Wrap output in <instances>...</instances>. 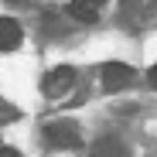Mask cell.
<instances>
[{
    "mask_svg": "<svg viewBox=\"0 0 157 157\" xmlns=\"http://www.w3.org/2000/svg\"><path fill=\"white\" fill-rule=\"evenodd\" d=\"M41 133H44V144L55 150H75L82 144V130H78L75 120H51V123H44Z\"/></svg>",
    "mask_w": 157,
    "mask_h": 157,
    "instance_id": "cell-1",
    "label": "cell"
},
{
    "mask_svg": "<svg viewBox=\"0 0 157 157\" xmlns=\"http://www.w3.org/2000/svg\"><path fill=\"white\" fill-rule=\"evenodd\" d=\"M24 31H21V24L14 17H0V51H14L21 44Z\"/></svg>",
    "mask_w": 157,
    "mask_h": 157,
    "instance_id": "cell-5",
    "label": "cell"
},
{
    "mask_svg": "<svg viewBox=\"0 0 157 157\" xmlns=\"http://www.w3.org/2000/svg\"><path fill=\"white\" fill-rule=\"evenodd\" d=\"M147 82H150V89H154V92H157V65H154V68H150V72H147Z\"/></svg>",
    "mask_w": 157,
    "mask_h": 157,
    "instance_id": "cell-8",
    "label": "cell"
},
{
    "mask_svg": "<svg viewBox=\"0 0 157 157\" xmlns=\"http://www.w3.org/2000/svg\"><path fill=\"white\" fill-rule=\"evenodd\" d=\"M102 7H106V0H72V4H68V14H72L75 21L89 24V21H96V17L102 14Z\"/></svg>",
    "mask_w": 157,
    "mask_h": 157,
    "instance_id": "cell-4",
    "label": "cell"
},
{
    "mask_svg": "<svg viewBox=\"0 0 157 157\" xmlns=\"http://www.w3.org/2000/svg\"><path fill=\"white\" fill-rule=\"evenodd\" d=\"M0 157H21V154H17L14 147H0Z\"/></svg>",
    "mask_w": 157,
    "mask_h": 157,
    "instance_id": "cell-9",
    "label": "cell"
},
{
    "mask_svg": "<svg viewBox=\"0 0 157 157\" xmlns=\"http://www.w3.org/2000/svg\"><path fill=\"white\" fill-rule=\"evenodd\" d=\"M14 120H17V106L7 102V99H0V126H4V123H14Z\"/></svg>",
    "mask_w": 157,
    "mask_h": 157,
    "instance_id": "cell-7",
    "label": "cell"
},
{
    "mask_svg": "<svg viewBox=\"0 0 157 157\" xmlns=\"http://www.w3.org/2000/svg\"><path fill=\"white\" fill-rule=\"evenodd\" d=\"M72 86H75V68H72V65H58V68H51V72L41 78V92H44L48 99L68 96Z\"/></svg>",
    "mask_w": 157,
    "mask_h": 157,
    "instance_id": "cell-2",
    "label": "cell"
},
{
    "mask_svg": "<svg viewBox=\"0 0 157 157\" xmlns=\"http://www.w3.org/2000/svg\"><path fill=\"white\" fill-rule=\"evenodd\" d=\"M89 157H130V150H126V144L116 140V137H102V140L92 144Z\"/></svg>",
    "mask_w": 157,
    "mask_h": 157,
    "instance_id": "cell-6",
    "label": "cell"
},
{
    "mask_svg": "<svg viewBox=\"0 0 157 157\" xmlns=\"http://www.w3.org/2000/svg\"><path fill=\"white\" fill-rule=\"evenodd\" d=\"M99 78H102V89H106V92H123V89L133 86L137 72L130 65H123V62H106L99 68Z\"/></svg>",
    "mask_w": 157,
    "mask_h": 157,
    "instance_id": "cell-3",
    "label": "cell"
}]
</instances>
